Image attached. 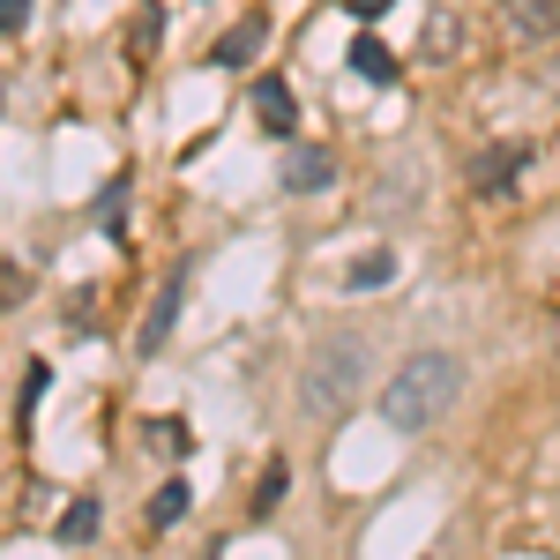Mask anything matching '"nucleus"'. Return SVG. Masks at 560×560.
Here are the masks:
<instances>
[{
  "instance_id": "f257e3e1",
  "label": "nucleus",
  "mask_w": 560,
  "mask_h": 560,
  "mask_svg": "<svg viewBox=\"0 0 560 560\" xmlns=\"http://www.w3.org/2000/svg\"><path fill=\"white\" fill-rule=\"evenodd\" d=\"M464 396V359L456 351H411L396 366V382L382 388V419L396 433H433Z\"/></svg>"
},
{
  "instance_id": "f03ea898",
  "label": "nucleus",
  "mask_w": 560,
  "mask_h": 560,
  "mask_svg": "<svg viewBox=\"0 0 560 560\" xmlns=\"http://www.w3.org/2000/svg\"><path fill=\"white\" fill-rule=\"evenodd\" d=\"M359 388H366V345H359V337L314 345V359H306V404H314V411H351Z\"/></svg>"
},
{
  "instance_id": "7ed1b4c3",
  "label": "nucleus",
  "mask_w": 560,
  "mask_h": 560,
  "mask_svg": "<svg viewBox=\"0 0 560 560\" xmlns=\"http://www.w3.org/2000/svg\"><path fill=\"white\" fill-rule=\"evenodd\" d=\"M277 179H284L292 195H322V187H337V150H322V142H284Z\"/></svg>"
},
{
  "instance_id": "20e7f679",
  "label": "nucleus",
  "mask_w": 560,
  "mask_h": 560,
  "mask_svg": "<svg viewBox=\"0 0 560 560\" xmlns=\"http://www.w3.org/2000/svg\"><path fill=\"white\" fill-rule=\"evenodd\" d=\"M179 300H187V261H179L173 277H165V292H158V306H150V322L135 329V351H158L165 337H173V322H179Z\"/></svg>"
},
{
  "instance_id": "39448f33",
  "label": "nucleus",
  "mask_w": 560,
  "mask_h": 560,
  "mask_svg": "<svg viewBox=\"0 0 560 560\" xmlns=\"http://www.w3.org/2000/svg\"><path fill=\"white\" fill-rule=\"evenodd\" d=\"M255 113L277 135H292V128H300V97H292V83H284V75H261V83H255Z\"/></svg>"
},
{
  "instance_id": "423d86ee",
  "label": "nucleus",
  "mask_w": 560,
  "mask_h": 560,
  "mask_svg": "<svg viewBox=\"0 0 560 560\" xmlns=\"http://www.w3.org/2000/svg\"><path fill=\"white\" fill-rule=\"evenodd\" d=\"M261 38H269V23H261V15H240V23H232V31H224V38H217V68H247V60H255L261 52Z\"/></svg>"
},
{
  "instance_id": "0eeeda50",
  "label": "nucleus",
  "mask_w": 560,
  "mask_h": 560,
  "mask_svg": "<svg viewBox=\"0 0 560 560\" xmlns=\"http://www.w3.org/2000/svg\"><path fill=\"white\" fill-rule=\"evenodd\" d=\"M516 165H523V150H486V158H478V195H509V187H516Z\"/></svg>"
},
{
  "instance_id": "6e6552de",
  "label": "nucleus",
  "mask_w": 560,
  "mask_h": 560,
  "mask_svg": "<svg viewBox=\"0 0 560 560\" xmlns=\"http://www.w3.org/2000/svg\"><path fill=\"white\" fill-rule=\"evenodd\" d=\"M516 38H553L560 31V0H516Z\"/></svg>"
},
{
  "instance_id": "1a4fd4ad",
  "label": "nucleus",
  "mask_w": 560,
  "mask_h": 560,
  "mask_svg": "<svg viewBox=\"0 0 560 560\" xmlns=\"http://www.w3.org/2000/svg\"><path fill=\"white\" fill-rule=\"evenodd\" d=\"M388 277H396V255H388V247H374V255H359V261L345 269V284H351V292H382Z\"/></svg>"
},
{
  "instance_id": "9d476101",
  "label": "nucleus",
  "mask_w": 560,
  "mask_h": 560,
  "mask_svg": "<svg viewBox=\"0 0 560 560\" xmlns=\"http://www.w3.org/2000/svg\"><path fill=\"white\" fill-rule=\"evenodd\" d=\"M351 75H366V83H396L388 45H382V38H359V45H351Z\"/></svg>"
},
{
  "instance_id": "9b49d317",
  "label": "nucleus",
  "mask_w": 560,
  "mask_h": 560,
  "mask_svg": "<svg viewBox=\"0 0 560 560\" xmlns=\"http://www.w3.org/2000/svg\"><path fill=\"white\" fill-rule=\"evenodd\" d=\"M187 501H195V486H187V478H165V486H158V501H150V523H158V530H173V523L187 516Z\"/></svg>"
},
{
  "instance_id": "f8f14e48",
  "label": "nucleus",
  "mask_w": 560,
  "mask_h": 560,
  "mask_svg": "<svg viewBox=\"0 0 560 560\" xmlns=\"http://www.w3.org/2000/svg\"><path fill=\"white\" fill-rule=\"evenodd\" d=\"M97 523H105L97 501H68V509H60V538H68V546H90V538H97Z\"/></svg>"
},
{
  "instance_id": "ddd939ff",
  "label": "nucleus",
  "mask_w": 560,
  "mask_h": 560,
  "mask_svg": "<svg viewBox=\"0 0 560 560\" xmlns=\"http://www.w3.org/2000/svg\"><path fill=\"white\" fill-rule=\"evenodd\" d=\"M284 493H292V471H284V464H269V471H261V486H255V516H269Z\"/></svg>"
},
{
  "instance_id": "4468645a",
  "label": "nucleus",
  "mask_w": 560,
  "mask_h": 560,
  "mask_svg": "<svg viewBox=\"0 0 560 560\" xmlns=\"http://www.w3.org/2000/svg\"><path fill=\"white\" fill-rule=\"evenodd\" d=\"M45 388H52V366H31V382H23V419L38 411V396H45Z\"/></svg>"
},
{
  "instance_id": "2eb2a0df",
  "label": "nucleus",
  "mask_w": 560,
  "mask_h": 560,
  "mask_svg": "<svg viewBox=\"0 0 560 560\" xmlns=\"http://www.w3.org/2000/svg\"><path fill=\"white\" fill-rule=\"evenodd\" d=\"M31 23V0H0V31H23Z\"/></svg>"
},
{
  "instance_id": "dca6fc26",
  "label": "nucleus",
  "mask_w": 560,
  "mask_h": 560,
  "mask_svg": "<svg viewBox=\"0 0 560 560\" xmlns=\"http://www.w3.org/2000/svg\"><path fill=\"white\" fill-rule=\"evenodd\" d=\"M158 433H165V448H173V456H187V448H195V433L179 427V419H165V427H158Z\"/></svg>"
},
{
  "instance_id": "f3484780",
  "label": "nucleus",
  "mask_w": 560,
  "mask_h": 560,
  "mask_svg": "<svg viewBox=\"0 0 560 560\" xmlns=\"http://www.w3.org/2000/svg\"><path fill=\"white\" fill-rule=\"evenodd\" d=\"M351 15H359V23H374V15H388V8H396V0H345Z\"/></svg>"
}]
</instances>
